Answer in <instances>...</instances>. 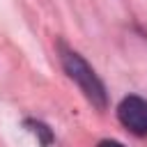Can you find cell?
I'll use <instances>...</instances> for the list:
<instances>
[{
	"mask_svg": "<svg viewBox=\"0 0 147 147\" xmlns=\"http://www.w3.org/2000/svg\"><path fill=\"white\" fill-rule=\"evenodd\" d=\"M60 57H62V67H64L67 76L78 85V90L85 94V99H87L94 108L106 110V106H108L106 87H103L101 78L96 76V71L87 64V60H85L80 53L69 51V48H64V46H62V55H60Z\"/></svg>",
	"mask_w": 147,
	"mask_h": 147,
	"instance_id": "cell-1",
	"label": "cell"
},
{
	"mask_svg": "<svg viewBox=\"0 0 147 147\" xmlns=\"http://www.w3.org/2000/svg\"><path fill=\"white\" fill-rule=\"evenodd\" d=\"M117 117L133 136L147 138V99L138 94L124 96L117 106Z\"/></svg>",
	"mask_w": 147,
	"mask_h": 147,
	"instance_id": "cell-2",
	"label": "cell"
},
{
	"mask_svg": "<svg viewBox=\"0 0 147 147\" xmlns=\"http://www.w3.org/2000/svg\"><path fill=\"white\" fill-rule=\"evenodd\" d=\"M25 126H28V131H30V133H34V136L39 138V142H41L44 147H48V145L53 142V133H51V129H48L46 124L34 122V119H28V122H25Z\"/></svg>",
	"mask_w": 147,
	"mask_h": 147,
	"instance_id": "cell-3",
	"label": "cell"
},
{
	"mask_svg": "<svg viewBox=\"0 0 147 147\" xmlns=\"http://www.w3.org/2000/svg\"><path fill=\"white\" fill-rule=\"evenodd\" d=\"M96 147H126V145H122V142H117V140H101Z\"/></svg>",
	"mask_w": 147,
	"mask_h": 147,
	"instance_id": "cell-4",
	"label": "cell"
}]
</instances>
